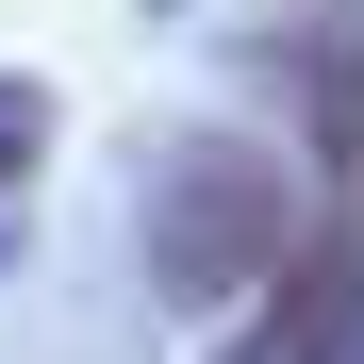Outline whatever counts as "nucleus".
<instances>
[{
    "label": "nucleus",
    "mask_w": 364,
    "mask_h": 364,
    "mask_svg": "<svg viewBox=\"0 0 364 364\" xmlns=\"http://www.w3.org/2000/svg\"><path fill=\"white\" fill-rule=\"evenodd\" d=\"M133 199H149V298L166 315H249V298L298 265V166L265 133H215V116H182V133H149L133 166Z\"/></svg>",
    "instance_id": "f257e3e1"
},
{
    "label": "nucleus",
    "mask_w": 364,
    "mask_h": 364,
    "mask_svg": "<svg viewBox=\"0 0 364 364\" xmlns=\"http://www.w3.org/2000/svg\"><path fill=\"white\" fill-rule=\"evenodd\" d=\"M364 348V199H331L315 232H298V265L249 298V331H232L215 364H348Z\"/></svg>",
    "instance_id": "f03ea898"
},
{
    "label": "nucleus",
    "mask_w": 364,
    "mask_h": 364,
    "mask_svg": "<svg viewBox=\"0 0 364 364\" xmlns=\"http://www.w3.org/2000/svg\"><path fill=\"white\" fill-rule=\"evenodd\" d=\"M298 100H315L331 182H364V33H315V50H298Z\"/></svg>",
    "instance_id": "7ed1b4c3"
},
{
    "label": "nucleus",
    "mask_w": 364,
    "mask_h": 364,
    "mask_svg": "<svg viewBox=\"0 0 364 364\" xmlns=\"http://www.w3.org/2000/svg\"><path fill=\"white\" fill-rule=\"evenodd\" d=\"M50 133H67V116H50V83H33V67H0V265H17V215H33Z\"/></svg>",
    "instance_id": "20e7f679"
},
{
    "label": "nucleus",
    "mask_w": 364,
    "mask_h": 364,
    "mask_svg": "<svg viewBox=\"0 0 364 364\" xmlns=\"http://www.w3.org/2000/svg\"><path fill=\"white\" fill-rule=\"evenodd\" d=\"M348 364H364V348H348Z\"/></svg>",
    "instance_id": "39448f33"
}]
</instances>
